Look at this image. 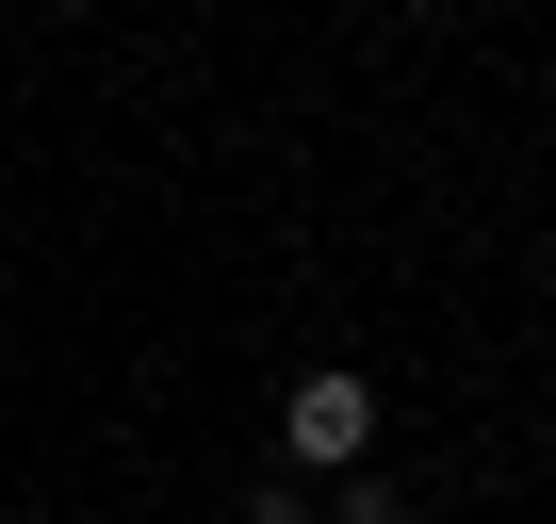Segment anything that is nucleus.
<instances>
[{"label": "nucleus", "instance_id": "obj_3", "mask_svg": "<svg viewBox=\"0 0 556 524\" xmlns=\"http://www.w3.org/2000/svg\"><path fill=\"white\" fill-rule=\"evenodd\" d=\"M245 524H312V475H262V491H245Z\"/></svg>", "mask_w": 556, "mask_h": 524}, {"label": "nucleus", "instance_id": "obj_1", "mask_svg": "<svg viewBox=\"0 0 556 524\" xmlns=\"http://www.w3.org/2000/svg\"><path fill=\"white\" fill-rule=\"evenodd\" d=\"M278 459H295V475H361V459H377V377L312 361L295 394H278Z\"/></svg>", "mask_w": 556, "mask_h": 524}, {"label": "nucleus", "instance_id": "obj_2", "mask_svg": "<svg viewBox=\"0 0 556 524\" xmlns=\"http://www.w3.org/2000/svg\"><path fill=\"white\" fill-rule=\"evenodd\" d=\"M312 524H409V491H393V475H377V459H361V475H344V491H328V508H312Z\"/></svg>", "mask_w": 556, "mask_h": 524}]
</instances>
